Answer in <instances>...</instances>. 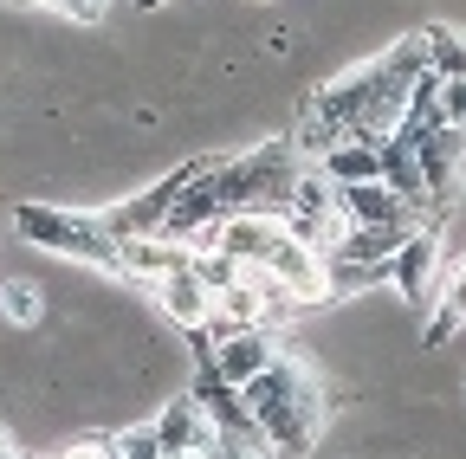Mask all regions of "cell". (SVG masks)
<instances>
[{"mask_svg":"<svg viewBox=\"0 0 466 459\" xmlns=\"http://www.w3.org/2000/svg\"><path fill=\"white\" fill-rule=\"evenodd\" d=\"M421 52H428V72H434V78H460V72H466V33L428 26V33H421Z\"/></svg>","mask_w":466,"mask_h":459,"instance_id":"8fae6325","label":"cell"},{"mask_svg":"<svg viewBox=\"0 0 466 459\" xmlns=\"http://www.w3.org/2000/svg\"><path fill=\"white\" fill-rule=\"evenodd\" d=\"M201 343H208V363L220 369V382H233V388H247L272 356H279V343H272V330H247V324H220V317H208L201 324Z\"/></svg>","mask_w":466,"mask_h":459,"instance_id":"277c9868","label":"cell"},{"mask_svg":"<svg viewBox=\"0 0 466 459\" xmlns=\"http://www.w3.org/2000/svg\"><path fill=\"white\" fill-rule=\"evenodd\" d=\"M0 311H7L14 330H33L39 324V292H33L26 278H7V284H0Z\"/></svg>","mask_w":466,"mask_h":459,"instance_id":"7c38bea8","label":"cell"},{"mask_svg":"<svg viewBox=\"0 0 466 459\" xmlns=\"http://www.w3.org/2000/svg\"><path fill=\"white\" fill-rule=\"evenodd\" d=\"M311 168H324V182H337V188H350V182H376V175H382L376 143H357V136H343L337 149H324V162H311Z\"/></svg>","mask_w":466,"mask_h":459,"instance_id":"30bf717a","label":"cell"},{"mask_svg":"<svg viewBox=\"0 0 466 459\" xmlns=\"http://www.w3.org/2000/svg\"><path fill=\"white\" fill-rule=\"evenodd\" d=\"M0 453H7V434H0Z\"/></svg>","mask_w":466,"mask_h":459,"instance_id":"ac0fdd59","label":"cell"},{"mask_svg":"<svg viewBox=\"0 0 466 459\" xmlns=\"http://www.w3.org/2000/svg\"><path fill=\"white\" fill-rule=\"evenodd\" d=\"M58 459H116V453H110V440H78V446L58 453Z\"/></svg>","mask_w":466,"mask_h":459,"instance_id":"9a60e30c","label":"cell"},{"mask_svg":"<svg viewBox=\"0 0 466 459\" xmlns=\"http://www.w3.org/2000/svg\"><path fill=\"white\" fill-rule=\"evenodd\" d=\"M137 7H143V14H156V7H168V0H137Z\"/></svg>","mask_w":466,"mask_h":459,"instance_id":"2e32d148","label":"cell"},{"mask_svg":"<svg viewBox=\"0 0 466 459\" xmlns=\"http://www.w3.org/2000/svg\"><path fill=\"white\" fill-rule=\"evenodd\" d=\"M240 401H247V414H253V427H259V440H266L272 459H305V453L318 446V427H324V382L311 375L305 356H285V350H279V356L240 388Z\"/></svg>","mask_w":466,"mask_h":459,"instance_id":"7a4b0ae2","label":"cell"},{"mask_svg":"<svg viewBox=\"0 0 466 459\" xmlns=\"http://www.w3.org/2000/svg\"><path fill=\"white\" fill-rule=\"evenodd\" d=\"M460 324H466V253H460V259L447 265V278L434 284V304H428V336H421V343H428V350H441V343H447Z\"/></svg>","mask_w":466,"mask_h":459,"instance_id":"9c48e42d","label":"cell"},{"mask_svg":"<svg viewBox=\"0 0 466 459\" xmlns=\"http://www.w3.org/2000/svg\"><path fill=\"white\" fill-rule=\"evenodd\" d=\"M441 117L466 130V72L460 78H441Z\"/></svg>","mask_w":466,"mask_h":459,"instance_id":"5bb4252c","label":"cell"},{"mask_svg":"<svg viewBox=\"0 0 466 459\" xmlns=\"http://www.w3.org/2000/svg\"><path fill=\"white\" fill-rule=\"evenodd\" d=\"M337 188V182H330ZM337 214H343V226H421V214L408 207L395 188H382V182H350V188H337Z\"/></svg>","mask_w":466,"mask_h":459,"instance_id":"8992f818","label":"cell"},{"mask_svg":"<svg viewBox=\"0 0 466 459\" xmlns=\"http://www.w3.org/2000/svg\"><path fill=\"white\" fill-rule=\"evenodd\" d=\"M14 226H20V240H33V246H46V253L91 259V265L116 272V240L104 234V220H97V214H66V207L26 201V207H14Z\"/></svg>","mask_w":466,"mask_h":459,"instance_id":"3957f363","label":"cell"},{"mask_svg":"<svg viewBox=\"0 0 466 459\" xmlns=\"http://www.w3.org/2000/svg\"><path fill=\"white\" fill-rule=\"evenodd\" d=\"M0 459H20V453H14V446H7V453H0Z\"/></svg>","mask_w":466,"mask_h":459,"instance_id":"e0dca14e","label":"cell"},{"mask_svg":"<svg viewBox=\"0 0 466 459\" xmlns=\"http://www.w3.org/2000/svg\"><path fill=\"white\" fill-rule=\"evenodd\" d=\"M156 440H162V459H201L214 446V421L201 414L195 394H175L162 408V421H156Z\"/></svg>","mask_w":466,"mask_h":459,"instance_id":"52a82bcc","label":"cell"},{"mask_svg":"<svg viewBox=\"0 0 466 459\" xmlns=\"http://www.w3.org/2000/svg\"><path fill=\"white\" fill-rule=\"evenodd\" d=\"M149 292L168 304V317H175V324H188V330H201V324L214 317V292L195 278V265H175V272H162V278L149 284Z\"/></svg>","mask_w":466,"mask_h":459,"instance_id":"ba28073f","label":"cell"},{"mask_svg":"<svg viewBox=\"0 0 466 459\" xmlns=\"http://www.w3.org/2000/svg\"><path fill=\"white\" fill-rule=\"evenodd\" d=\"M421 78H428V52H421V33H408L401 45H389L382 59H370L363 72L324 85L311 97V110L337 136L382 143V136H395V124H401V110H408V97H415Z\"/></svg>","mask_w":466,"mask_h":459,"instance_id":"6da1fadb","label":"cell"},{"mask_svg":"<svg viewBox=\"0 0 466 459\" xmlns=\"http://www.w3.org/2000/svg\"><path fill=\"white\" fill-rule=\"evenodd\" d=\"M110 453H116V459H162L156 421H149V427H124V434H110Z\"/></svg>","mask_w":466,"mask_h":459,"instance_id":"4fadbf2b","label":"cell"},{"mask_svg":"<svg viewBox=\"0 0 466 459\" xmlns=\"http://www.w3.org/2000/svg\"><path fill=\"white\" fill-rule=\"evenodd\" d=\"M434 272H441V234H428V226H421V234H408L401 253L389 259V278L401 284V298L415 304V311H428V304H434V284H441Z\"/></svg>","mask_w":466,"mask_h":459,"instance_id":"5b68a950","label":"cell"}]
</instances>
